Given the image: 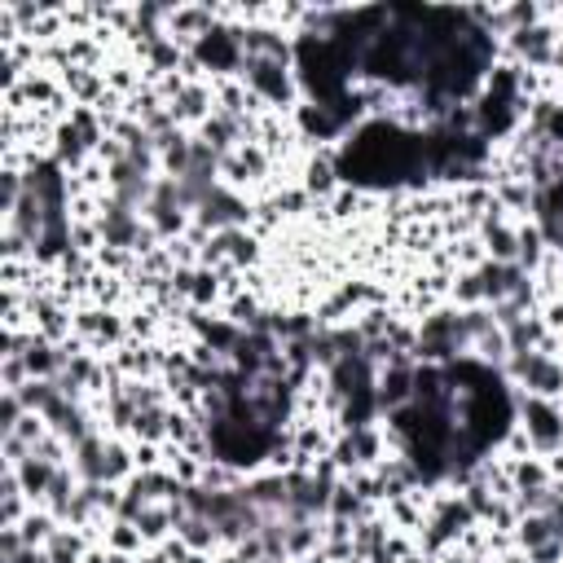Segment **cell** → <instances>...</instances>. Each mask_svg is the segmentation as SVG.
<instances>
[{"label":"cell","mask_w":563,"mask_h":563,"mask_svg":"<svg viewBox=\"0 0 563 563\" xmlns=\"http://www.w3.org/2000/svg\"><path fill=\"white\" fill-rule=\"evenodd\" d=\"M238 79L251 88V97H255L260 106L282 110V106H290V101H295V75H290V66H286V62L246 57V62H242V70H238Z\"/></svg>","instance_id":"obj_2"},{"label":"cell","mask_w":563,"mask_h":563,"mask_svg":"<svg viewBox=\"0 0 563 563\" xmlns=\"http://www.w3.org/2000/svg\"><path fill=\"white\" fill-rule=\"evenodd\" d=\"M559 35H563V31H554L550 22H532V26H523V31H515V35H510V48H515L532 70H545V66L554 62Z\"/></svg>","instance_id":"obj_7"},{"label":"cell","mask_w":563,"mask_h":563,"mask_svg":"<svg viewBox=\"0 0 563 563\" xmlns=\"http://www.w3.org/2000/svg\"><path fill=\"white\" fill-rule=\"evenodd\" d=\"M268 167H273V158H268L260 145H251V141L220 158V172H224L233 185H260V180L268 176Z\"/></svg>","instance_id":"obj_9"},{"label":"cell","mask_w":563,"mask_h":563,"mask_svg":"<svg viewBox=\"0 0 563 563\" xmlns=\"http://www.w3.org/2000/svg\"><path fill=\"white\" fill-rule=\"evenodd\" d=\"M334 163L330 158H308V167H303V185H308V194H330V185H334Z\"/></svg>","instance_id":"obj_13"},{"label":"cell","mask_w":563,"mask_h":563,"mask_svg":"<svg viewBox=\"0 0 563 563\" xmlns=\"http://www.w3.org/2000/svg\"><path fill=\"white\" fill-rule=\"evenodd\" d=\"M198 229H207V233H224V229H246L251 224V207H246V198L238 194V189H229V185H216L202 202H198Z\"/></svg>","instance_id":"obj_4"},{"label":"cell","mask_w":563,"mask_h":563,"mask_svg":"<svg viewBox=\"0 0 563 563\" xmlns=\"http://www.w3.org/2000/svg\"><path fill=\"white\" fill-rule=\"evenodd\" d=\"M216 18H220V9H211V4H185V9H172L167 13V22H163V31L185 48H194L202 35H211L216 31Z\"/></svg>","instance_id":"obj_6"},{"label":"cell","mask_w":563,"mask_h":563,"mask_svg":"<svg viewBox=\"0 0 563 563\" xmlns=\"http://www.w3.org/2000/svg\"><path fill=\"white\" fill-rule=\"evenodd\" d=\"M519 418H523L528 449H537V453H559L563 449V409L554 400L523 396L519 400Z\"/></svg>","instance_id":"obj_3"},{"label":"cell","mask_w":563,"mask_h":563,"mask_svg":"<svg viewBox=\"0 0 563 563\" xmlns=\"http://www.w3.org/2000/svg\"><path fill=\"white\" fill-rule=\"evenodd\" d=\"M506 374H510L528 396H541V400L563 396V361H559L550 347L523 352V356H506Z\"/></svg>","instance_id":"obj_1"},{"label":"cell","mask_w":563,"mask_h":563,"mask_svg":"<svg viewBox=\"0 0 563 563\" xmlns=\"http://www.w3.org/2000/svg\"><path fill=\"white\" fill-rule=\"evenodd\" d=\"M374 396H378V409H387V413H396L400 405H409V400H413V365H409L405 356H396V361L378 374Z\"/></svg>","instance_id":"obj_8"},{"label":"cell","mask_w":563,"mask_h":563,"mask_svg":"<svg viewBox=\"0 0 563 563\" xmlns=\"http://www.w3.org/2000/svg\"><path fill=\"white\" fill-rule=\"evenodd\" d=\"M13 471H18L22 493H26L31 501H44V493H48V484H53V475H57L62 466H48V462H40V457H26V462H18Z\"/></svg>","instance_id":"obj_10"},{"label":"cell","mask_w":563,"mask_h":563,"mask_svg":"<svg viewBox=\"0 0 563 563\" xmlns=\"http://www.w3.org/2000/svg\"><path fill=\"white\" fill-rule=\"evenodd\" d=\"M189 62L194 66H207V70H242V44H238V26H216L211 35H202L194 48H189Z\"/></svg>","instance_id":"obj_5"},{"label":"cell","mask_w":563,"mask_h":563,"mask_svg":"<svg viewBox=\"0 0 563 563\" xmlns=\"http://www.w3.org/2000/svg\"><path fill=\"white\" fill-rule=\"evenodd\" d=\"M57 528H62V523H57V519H53L48 510H40V515L31 510V515H26L22 523H18V532H22V541H26V545H35V550H44V541H48V537H53Z\"/></svg>","instance_id":"obj_12"},{"label":"cell","mask_w":563,"mask_h":563,"mask_svg":"<svg viewBox=\"0 0 563 563\" xmlns=\"http://www.w3.org/2000/svg\"><path fill=\"white\" fill-rule=\"evenodd\" d=\"M515 541H519V545L532 554L537 545H545V541H559V537H554V528H550V519H545V515H523V519L515 523Z\"/></svg>","instance_id":"obj_11"},{"label":"cell","mask_w":563,"mask_h":563,"mask_svg":"<svg viewBox=\"0 0 563 563\" xmlns=\"http://www.w3.org/2000/svg\"><path fill=\"white\" fill-rule=\"evenodd\" d=\"M559 299H563V295H559Z\"/></svg>","instance_id":"obj_14"}]
</instances>
